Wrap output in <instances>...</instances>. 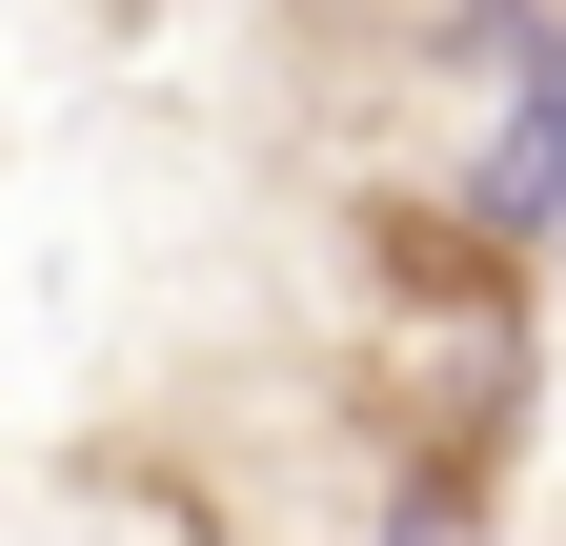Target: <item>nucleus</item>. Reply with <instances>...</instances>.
I'll list each match as a JSON object with an SVG mask.
<instances>
[{
  "label": "nucleus",
  "instance_id": "nucleus-1",
  "mask_svg": "<svg viewBox=\"0 0 566 546\" xmlns=\"http://www.w3.org/2000/svg\"><path fill=\"white\" fill-rule=\"evenodd\" d=\"M465 202H485L506 243L566 223V41H546V21H506V122H485V182H465Z\"/></svg>",
  "mask_w": 566,
  "mask_h": 546
}]
</instances>
